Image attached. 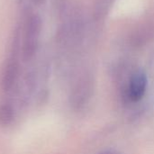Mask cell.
Listing matches in <instances>:
<instances>
[{
    "label": "cell",
    "mask_w": 154,
    "mask_h": 154,
    "mask_svg": "<svg viewBox=\"0 0 154 154\" xmlns=\"http://www.w3.org/2000/svg\"><path fill=\"white\" fill-rule=\"evenodd\" d=\"M34 3H39V2H42V0H33Z\"/></svg>",
    "instance_id": "cell-5"
},
{
    "label": "cell",
    "mask_w": 154,
    "mask_h": 154,
    "mask_svg": "<svg viewBox=\"0 0 154 154\" xmlns=\"http://www.w3.org/2000/svg\"><path fill=\"white\" fill-rule=\"evenodd\" d=\"M14 117V112L9 104H3L0 106V125L8 126L12 124Z\"/></svg>",
    "instance_id": "cell-4"
},
{
    "label": "cell",
    "mask_w": 154,
    "mask_h": 154,
    "mask_svg": "<svg viewBox=\"0 0 154 154\" xmlns=\"http://www.w3.org/2000/svg\"><path fill=\"white\" fill-rule=\"evenodd\" d=\"M147 88V78L144 73L137 72L135 73L129 84V97L132 101L137 102L141 100L145 95Z\"/></svg>",
    "instance_id": "cell-2"
},
{
    "label": "cell",
    "mask_w": 154,
    "mask_h": 154,
    "mask_svg": "<svg viewBox=\"0 0 154 154\" xmlns=\"http://www.w3.org/2000/svg\"><path fill=\"white\" fill-rule=\"evenodd\" d=\"M18 70H19V67H18V63L15 60H10L4 70H3V74H2V80H1V85H2V88L5 91L10 90L16 81L17 76H18Z\"/></svg>",
    "instance_id": "cell-3"
},
{
    "label": "cell",
    "mask_w": 154,
    "mask_h": 154,
    "mask_svg": "<svg viewBox=\"0 0 154 154\" xmlns=\"http://www.w3.org/2000/svg\"><path fill=\"white\" fill-rule=\"evenodd\" d=\"M42 29V22L38 15H32L25 23L22 55L25 61L30 60L35 54Z\"/></svg>",
    "instance_id": "cell-1"
},
{
    "label": "cell",
    "mask_w": 154,
    "mask_h": 154,
    "mask_svg": "<svg viewBox=\"0 0 154 154\" xmlns=\"http://www.w3.org/2000/svg\"><path fill=\"white\" fill-rule=\"evenodd\" d=\"M104 154H113V153H111V152H107V153H104Z\"/></svg>",
    "instance_id": "cell-6"
}]
</instances>
